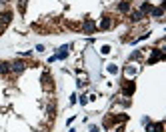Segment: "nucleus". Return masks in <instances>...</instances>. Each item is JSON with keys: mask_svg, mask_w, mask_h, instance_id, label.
Returning a JSON list of instances; mask_svg holds the SVG:
<instances>
[{"mask_svg": "<svg viewBox=\"0 0 166 132\" xmlns=\"http://www.w3.org/2000/svg\"><path fill=\"white\" fill-rule=\"evenodd\" d=\"M164 58H166V54L160 48H152V56L148 58V64H154V62H158V60H164Z\"/></svg>", "mask_w": 166, "mask_h": 132, "instance_id": "f257e3e1", "label": "nucleus"}, {"mask_svg": "<svg viewBox=\"0 0 166 132\" xmlns=\"http://www.w3.org/2000/svg\"><path fill=\"white\" fill-rule=\"evenodd\" d=\"M24 68H26V64H24L22 60L10 62V70H12V72H24Z\"/></svg>", "mask_w": 166, "mask_h": 132, "instance_id": "f03ea898", "label": "nucleus"}, {"mask_svg": "<svg viewBox=\"0 0 166 132\" xmlns=\"http://www.w3.org/2000/svg\"><path fill=\"white\" fill-rule=\"evenodd\" d=\"M82 28H84V32L92 34V32H94V30H96V24H94V20L86 18V20H84V24H82Z\"/></svg>", "mask_w": 166, "mask_h": 132, "instance_id": "7ed1b4c3", "label": "nucleus"}, {"mask_svg": "<svg viewBox=\"0 0 166 132\" xmlns=\"http://www.w3.org/2000/svg\"><path fill=\"white\" fill-rule=\"evenodd\" d=\"M126 84H124V88H122V92H124V96H130V94H134V82L132 80H124Z\"/></svg>", "mask_w": 166, "mask_h": 132, "instance_id": "20e7f679", "label": "nucleus"}, {"mask_svg": "<svg viewBox=\"0 0 166 132\" xmlns=\"http://www.w3.org/2000/svg\"><path fill=\"white\" fill-rule=\"evenodd\" d=\"M164 6H166V2H162L158 8H152V10H150V14L154 16V18H160V16L164 14Z\"/></svg>", "mask_w": 166, "mask_h": 132, "instance_id": "39448f33", "label": "nucleus"}, {"mask_svg": "<svg viewBox=\"0 0 166 132\" xmlns=\"http://www.w3.org/2000/svg\"><path fill=\"white\" fill-rule=\"evenodd\" d=\"M110 26H112V20H110L108 14H104V16H102V20H100V28H102V30H108Z\"/></svg>", "mask_w": 166, "mask_h": 132, "instance_id": "423d86ee", "label": "nucleus"}, {"mask_svg": "<svg viewBox=\"0 0 166 132\" xmlns=\"http://www.w3.org/2000/svg\"><path fill=\"white\" fill-rule=\"evenodd\" d=\"M10 20H12V12H10V10H6V12L0 14V24H8Z\"/></svg>", "mask_w": 166, "mask_h": 132, "instance_id": "0eeeda50", "label": "nucleus"}, {"mask_svg": "<svg viewBox=\"0 0 166 132\" xmlns=\"http://www.w3.org/2000/svg\"><path fill=\"white\" fill-rule=\"evenodd\" d=\"M152 8H154V6H152L150 2H142V4H140V12H142L144 16H146V14H150V10H152Z\"/></svg>", "mask_w": 166, "mask_h": 132, "instance_id": "6e6552de", "label": "nucleus"}, {"mask_svg": "<svg viewBox=\"0 0 166 132\" xmlns=\"http://www.w3.org/2000/svg\"><path fill=\"white\" fill-rule=\"evenodd\" d=\"M142 18H144V14L140 10H132L130 12V20H134V22H138V20H142Z\"/></svg>", "mask_w": 166, "mask_h": 132, "instance_id": "1a4fd4ad", "label": "nucleus"}, {"mask_svg": "<svg viewBox=\"0 0 166 132\" xmlns=\"http://www.w3.org/2000/svg\"><path fill=\"white\" fill-rule=\"evenodd\" d=\"M116 8H118L120 12H130V2H126V0H122V2H120V4L116 6Z\"/></svg>", "mask_w": 166, "mask_h": 132, "instance_id": "9d476101", "label": "nucleus"}, {"mask_svg": "<svg viewBox=\"0 0 166 132\" xmlns=\"http://www.w3.org/2000/svg\"><path fill=\"white\" fill-rule=\"evenodd\" d=\"M10 70V62H0V74H8Z\"/></svg>", "mask_w": 166, "mask_h": 132, "instance_id": "9b49d317", "label": "nucleus"}, {"mask_svg": "<svg viewBox=\"0 0 166 132\" xmlns=\"http://www.w3.org/2000/svg\"><path fill=\"white\" fill-rule=\"evenodd\" d=\"M66 54H68V46H62L60 52L56 54V58H66Z\"/></svg>", "mask_w": 166, "mask_h": 132, "instance_id": "f8f14e48", "label": "nucleus"}, {"mask_svg": "<svg viewBox=\"0 0 166 132\" xmlns=\"http://www.w3.org/2000/svg\"><path fill=\"white\" fill-rule=\"evenodd\" d=\"M108 72H110V74H116V72H118V66L110 64V66H108Z\"/></svg>", "mask_w": 166, "mask_h": 132, "instance_id": "ddd939ff", "label": "nucleus"}, {"mask_svg": "<svg viewBox=\"0 0 166 132\" xmlns=\"http://www.w3.org/2000/svg\"><path fill=\"white\" fill-rule=\"evenodd\" d=\"M126 74H136V68H132V66H128V68H126Z\"/></svg>", "mask_w": 166, "mask_h": 132, "instance_id": "4468645a", "label": "nucleus"}, {"mask_svg": "<svg viewBox=\"0 0 166 132\" xmlns=\"http://www.w3.org/2000/svg\"><path fill=\"white\" fill-rule=\"evenodd\" d=\"M110 52V46H102V54H108Z\"/></svg>", "mask_w": 166, "mask_h": 132, "instance_id": "2eb2a0df", "label": "nucleus"}, {"mask_svg": "<svg viewBox=\"0 0 166 132\" xmlns=\"http://www.w3.org/2000/svg\"><path fill=\"white\" fill-rule=\"evenodd\" d=\"M90 132H100V130H98V126H90Z\"/></svg>", "mask_w": 166, "mask_h": 132, "instance_id": "dca6fc26", "label": "nucleus"}, {"mask_svg": "<svg viewBox=\"0 0 166 132\" xmlns=\"http://www.w3.org/2000/svg\"><path fill=\"white\" fill-rule=\"evenodd\" d=\"M116 132H124V128H116Z\"/></svg>", "mask_w": 166, "mask_h": 132, "instance_id": "f3484780", "label": "nucleus"}, {"mask_svg": "<svg viewBox=\"0 0 166 132\" xmlns=\"http://www.w3.org/2000/svg\"><path fill=\"white\" fill-rule=\"evenodd\" d=\"M6 2H8V0H0V4H6Z\"/></svg>", "mask_w": 166, "mask_h": 132, "instance_id": "a211bd4d", "label": "nucleus"}, {"mask_svg": "<svg viewBox=\"0 0 166 132\" xmlns=\"http://www.w3.org/2000/svg\"><path fill=\"white\" fill-rule=\"evenodd\" d=\"M70 132H74V130H70Z\"/></svg>", "mask_w": 166, "mask_h": 132, "instance_id": "6ab92c4d", "label": "nucleus"}]
</instances>
